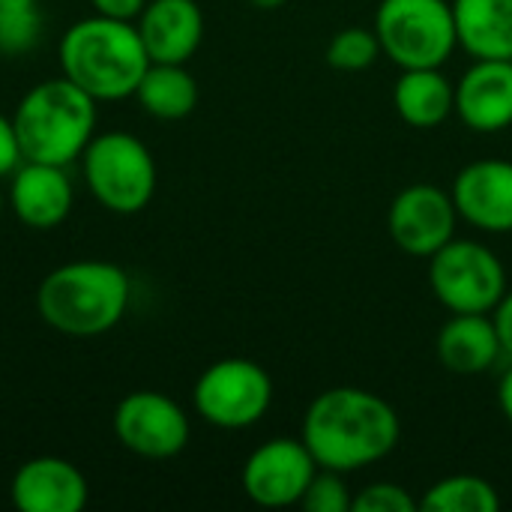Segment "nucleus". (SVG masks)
<instances>
[{"instance_id": "obj_1", "label": "nucleus", "mask_w": 512, "mask_h": 512, "mask_svg": "<svg viewBox=\"0 0 512 512\" xmlns=\"http://www.w3.org/2000/svg\"><path fill=\"white\" fill-rule=\"evenodd\" d=\"M300 438L318 468L354 474L399 447L402 423L384 396L363 387H333L306 408Z\"/></svg>"}, {"instance_id": "obj_2", "label": "nucleus", "mask_w": 512, "mask_h": 512, "mask_svg": "<svg viewBox=\"0 0 512 512\" xmlns=\"http://www.w3.org/2000/svg\"><path fill=\"white\" fill-rule=\"evenodd\" d=\"M63 75L90 93L96 102H117L135 96L150 54L132 21L90 15L72 24L57 45Z\"/></svg>"}, {"instance_id": "obj_3", "label": "nucleus", "mask_w": 512, "mask_h": 512, "mask_svg": "<svg viewBox=\"0 0 512 512\" xmlns=\"http://www.w3.org/2000/svg\"><path fill=\"white\" fill-rule=\"evenodd\" d=\"M129 306V276L111 261H69L51 270L36 291L39 318L63 336H102Z\"/></svg>"}, {"instance_id": "obj_4", "label": "nucleus", "mask_w": 512, "mask_h": 512, "mask_svg": "<svg viewBox=\"0 0 512 512\" xmlns=\"http://www.w3.org/2000/svg\"><path fill=\"white\" fill-rule=\"evenodd\" d=\"M12 126L27 162L66 168L96 135V99L66 75L48 78L21 96Z\"/></svg>"}, {"instance_id": "obj_5", "label": "nucleus", "mask_w": 512, "mask_h": 512, "mask_svg": "<svg viewBox=\"0 0 512 512\" xmlns=\"http://www.w3.org/2000/svg\"><path fill=\"white\" fill-rule=\"evenodd\" d=\"M372 30L399 69L444 66L459 48L453 0H381Z\"/></svg>"}, {"instance_id": "obj_6", "label": "nucleus", "mask_w": 512, "mask_h": 512, "mask_svg": "<svg viewBox=\"0 0 512 512\" xmlns=\"http://www.w3.org/2000/svg\"><path fill=\"white\" fill-rule=\"evenodd\" d=\"M84 183L93 198L120 216L141 213L156 192V162L147 144L129 132L93 135L81 153Z\"/></svg>"}, {"instance_id": "obj_7", "label": "nucleus", "mask_w": 512, "mask_h": 512, "mask_svg": "<svg viewBox=\"0 0 512 512\" xmlns=\"http://www.w3.org/2000/svg\"><path fill=\"white\" fill-rule=\"evenodd\" d=\"M429 288L450 315H492L507 294V270L486 243L453 237L429 258Z\"/></svg>"}, {"instance_id": "obj_8", "label": "nucleus", "mask_w": 512, "mask_h": 512, "mask_svg": "<svg viewBox=\"0 0 512 512\" xmlns=\"http://www.w3.org/2000/svg\"><path fill=\"white\" fill-rule=\"evenodd\" d=\"M195 411L204 423L240 432L264 420L273 405V378L246 357H228L207 366L192 390Z\"/></svg>"}, {"instance_id": "obj_9", "label": "nucleus", "mask_w": 512, "mask_h": 512, "mask_svg": "<svg viewBox=\"0 0 512 512\" xmlns=\"http://www.w3.org/2000/svg\"><path fill=\"white\" fill-rule=\"evenodd\" d=\"M114 435L129 453L162 462L186 450L192 429L186 411L171 396L138 390L114 408Z\"/></svg>"}, {"instance_id": "obj_10", "label": "nucleus", "mask_w": 512, "mask_h": 512, "mask_svg": "<svg viewBox=\"0 0 512 512\" xmlns=\"http://www.w3.org/2000/svg\"><path fill=\"white\" fill-rule=\"evenodd\" d=\"M315 471L318 462L303 444V438H273L249 453L240 480L252 504L282 510L303 501Z\"/></svg>"}, {"instance_id": "obj_11", "label": "nucleus", "mask_w": 512, "mask_h": 512, "mask_svg": "<svg viewBox=\"0 0 512 512\" xmlns=\"http://www.w3.org/2000/svg\"><path fill=\"white\" fill-rule=\"evenodd\" d=\"M459 210L447 189L432 183H414L402 189L387 213V231L393 243L411 258H432L456 237Z\"/></svg>"}, {"instance_id": "obj_12", "label": "nucleus", "mask_w": 512, "mask_h": 512, "mask_svg": "<svg viewBox=\"0 0 512 512\" xmlns=\"http://www.w3.org/2000/svg\"><path fill=\"white\" fill-rule=\"evenodd\" d=\"M459 219L486 234H512V162L477 159L468 162L450 189Z\"/></svg>"}, {"instance_id": "obj_13", "label": "nucleus", "mask_w": 512, "mask_h": 512, "mask_svg": "<svg viewBox=\"0 0 512 512\" xmlns=\"http://www.w3.org/2000/svg\"><path fill=\"white\" fill-rule=\"evenodd\" d=\"M9 498L21 512H81L87 507L90 489L72 462L39 456L15 471Z\"/></svg>"}, {"instance_id": "obj_14", "label": "nucleus", "mask_w": 512, "mask_h": 512, "mask_svg": "<svg viewBox=\"0 0 512 512\" xmlns=\"http://www.w3.org/2000/svg\"><path fill=\"white\" fill-rule=\"evenodd\" d=\"M456 114L480 135L510 129L512 60H474L456 84Z\"/></svg>"}, {"instance_id": "obj_15", "label": "nucleus", "mask_w": 512, "mask_h": 512, "mask_svg": "<svg viewBox=\"0 0 512 512\" xmlns=\"http://www.w3.org/2000/svg\"><path fill=\"white\" fill-rule=\"evenodd\" d=\"M12 213L33 231H51L63 225L72 210V183L63 165L21 162L9 183Z\"/></svg>"}, {"instance_id": "obj_16", "label": "nucleus", "mask_w": 512, "mask_h": 512, "mask_svg": "<svg viewBox=\"0 0 512 512\" xmlns=\"http://www.w3.org/2000/svg\"><path fill=\"white\" fill-rule=\"evenodd\" d=\"M138 33L150 63H186L204 39V12L195 0H147Z\"/></svg>"}, {"instance_id": "obj_17", "label": "nucleus", "mask_w": 512, "mask_h": 512, "mask_svg": "<svg viewBox=\"0 0 512 512\" xmlns=\"http://www.w3.org/2000/svg\"><path fill=\"white\" fill-rule=\"evenodd\" d=\"M435 354L447 372L471 378L489 372L504 357V345L492 315H450L438 330Z\"/></svg>"}, {"instance_id": "obj_18", "label": "nucleus", "mask_w": 512, "mask_h": 512, "mask_svg": "<svg viewBox=\"0 0 512 512\" xmlns=\"http://www.w3.org/2000/svg\"><path fill=\"white\" fill-rule=\"evenodd\" d=\"M453 15L474 60H512V0H453Z\"/></svg>"}, {"instance_id": "obj_19", "label": "nucleus", "mask_w": 512, "mask_h": 512, "mask_svg": "<svg viewBox=\"0 0 512 512\" xmlns=\"http://www.w3.org/2000/svg\"><path fill=\"white\" fill-rule=\"evenodd\" d=\"M393 105L408 126L435 129L456 114V84H450L441 66L402 69L393 87Z\"/></svg>"}, {"instance_id": "obj_20", "label": "nucleus", "mask_w": 512, "mask_h": 512, "mask_svg": "<svg viewBox=\"0 0 512 512\" xmlns=\"http://www.w3.org/2000/svg\"><path fill=\"white\" fill-rule=\"evenodd\" d=\"M135 99L156 120H183L198 105V84L186 63H150Z\"/></svg>"}, {"instance_id": "obj_21", "label": "nucleus", "mask_w": 512, "mask_h": 512, "mask_svg": "<svg viewBox=\"0 0 512 512\" xmlns=\"http://www.w3.org/2000/svg\"><path fill=\"white\" fill-rule=\"evenodd\" d=\"M420 510L426 512H498V489L477 474H453L438 480L420 498Z\"/></svg>"}, {"instance_id": "obj_22", "label": "nucleus", "mask_w": 512, "mask_h": 512, "mask_svg": "<svg viewBox=\"0 0 512 512\" xmlns=\"http://www.w3.org/2000/svg\"><path fill=\"white\" fill-rule=\"evenodd\" d=\"M381 57V42L369 27H345L327 45V63L339 72H363Z\"/></svg>"}, {"instance_id": "obj_23", "label": "nucleus", "mask_w": 512, "mask_h": 512, "mask_svg": "<svg viewBox=\"0 0 512 512\" xmlns=\"http://www.w3.org/2000/svg\"><path fill=\"white\" fill-rule=\"evenodd\" d=\"M42 15L36 6H0V54L18 57L36 48Z\"/></svg>"}, {"instance_id": "obj_24", "label": "nucleus", "mask_w": 512, "mask_h": 512, "mask_svg": "<svg viewBox=\"0 0 512 512\" xmlns=\"http://www.w3.org/2000/svg\"><path fill=\"white\" fill-rule=\"evenodd\" d=\"M348 474L330 471V468H318L300 507L306 512H351L354 495L345 483Z\"/></svg>"}, {"instance_id": "obj_25", "label": "nucleus", "mask_w": 512, "mask_h": 512, "mask_svg": "<svg viewBox=\"0 0 512 512\" xmlns=\"http://www.w3.org/2000/svg\"><path fill=\"white\" fill-rule=\"evenodd\" d=\"M420 501L399 483H372L354 495L351 512H417Z\"/></svg>"}, {"instance_id": "obj_26", "label": "nucleus", "mask_w": 512, "mask_h": 512, "mask_svg": "<svg viewBox=\"0 0 512 512\" xmlns=\"http://www.w3.org/2000/svg\"><path fill=\"white\" fill-rule=\"evenodd\" d=\"M21 162H24V156H21V144H18L12 117L0 114V177H9Z\"/></svg>"}, {"instance_id": "obj_27", "label": "nucleus", "mask_w": 512, "mask_h": 512, "mask_svg": "<svg viewBox=\"0 0 512 512\" xmlns=\"http://www.w3.org/2000/svg\"><path fill=\"white\" fill-rule=\"evenodd\" d=\"M96 15H105V18H117V21H135L147 0H90Z\"/></svg>"}, {"instance_id": "obj_28", "label": "nucleus", "mask_w": 512, "mask_h": 512, "mask_svg": "<svg viewBox=\"0 0 512 512\" xmlns=\"http://www.w3.org/2000/svg\"><path fill=\"white\" fill-rule=\"evenodd\" d=\"M492 321H495V327H498V336H501L504 354L512 357V288H507V294H504V297H501V303L495 306Z\"/></svg>"}, {"instance_id": "obj_29", "label": "nucleus", "mask_w": 512, "mask_h": 512, "mask_svg": "<svg viewBox=\"0 0 512 512\" xmlns=\"http://www.w3.org/2000/svg\"><path fill=\"white\" fill-rule=\"evenodd\" d=\"M498 405H501V414L507 417V423H512V366L498 381Z\"/></svg>"}, {"instance_id": "obj_30", "label": "nucleus", "mask_w": 512, "mask_h": 512, "mask_svg": "<svg viewBox=\"0 0 512 512\" xmlns=\"http://www.w3.org/2000/svg\"><path fill=\"white\" fill-rule=\"evenodd\" d=\"M249 3H252L255 9H267V12H270V9H279V6H285L288 0H249Z\"/></svg>"}, {"instance_id": "obj_31", "label": "nucleus", "mask_w": 512, "mask_h": 512, "mask_svg": "<svg viewBox=\"0 0 512 512\" xmlns=\"http://www.w3.org/2000/svg\"><path fill=\"white\" fill-rule=\"evenodd\" d=\"M0 6H36V0H0Z\"/></svg>"}, {"instance_id": "obj_32", "label": "nucleus", "mask_w": 512, "mask_h": 512, "mask_svg": "<svg viewBox=\"0 0 512 512\" xmlns=\"http://www.w3.org/2000/svg\"><path fill=\"white\" fill-rule=\"evenodd\" d=\"M3 204H6V201H3V192H0V219H3Z\"/></svg>"}]
</instances>
